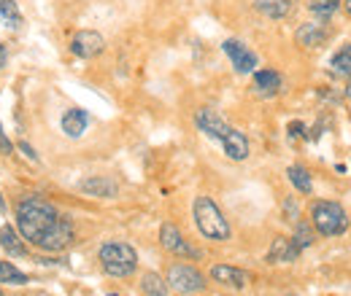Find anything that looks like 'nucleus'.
I'll list each match as a JSON object with an SVG mask.
<instances>
[{"mask_svg": "<svg viewBox=\"0 0 351 296\" xmlns=\"http://www.w3.org/2000/svg\"><path fill=\"white\" fill-rule=\"evenodd\" d=\"M60 127L62 132L68 135V137H82L89 127V113L84 108H71V111H65V116H62V122H60Z\"/></svg>", "mask_w": 351, "mask_h": 296, "instance_id": "obj_13", "label": "nucleus"}, {"mask_svg": "<svg viewBox=\"0 0 351 296\" xmlns=\"http://www.w3.org/2000/svg\"><path fill=\"white\" fill-rule=\"evenodd\" d=\"M327 38H330V33H327L324 22H306L298 30V43L306 46V49H316V46H322Z\"/></svg>", "mask_w": 351, "mask_h": 296, "instance_id": "obj_15", "label": "nucleus"}, {"mask_svg": "<svg viewBox=\"0 0 351 296\" xmlns=\"http://www.w3.org/2000/svg\"><path fill=\"white\" fill-rule=\"evenodd\" d=\"M0 208H3V197H0Z\"/></svg>", "mask_w": 351, "mask_h": 296, "instance_id": "obj_33", "label": "nucleus"}, {"mask_svg": "<svg viewBox=\"0 0 351 296\" xmlns=\"http://www.w3.org/2000/svg\"><path fill=\"white\" fill-rule=\"evenodd\" d=\"M103 49H106V41H103V36L95 33V30H79V33L71 38V54L79 57V59H92V57H97Z\"/></svg>", "mask_w": 351, "mask_h": 296, "instance_id": "obj_7", "label": "nucleus"}, {"mask_svg": "<svg viewBox=\"0 0 351 296\" xmlns=\"http://www.w3.org/2000/svg\"><path fill=\"white\" fill-rule=\"evenodd\" d=\"M19 151H22V154H25L27 159H33V162H38V154H36V151H33V148H30L27 143H19Z\"/></svg>", "mask_w": 351, "mask_h": 296, "instance_id": "obj_29", "label": "nucleus"}, {"mask_svg": "<svg viewBox=\"0 0 351 296\" xmlns=\"http://www.w3.org/2000/svg\"><path fill=\"white\" fill-rule=\"evenodd\" d=\"M303 254L292 240H287V237H276L273 240V245H270V251H267V264H278V261H295L298 256Z\"/></svg>", "mask_w": 351, "mask_h": 296, "instance_id": "obj_16", "label": "nucleus"}, {"mask_svg": "<svg viewBox=\"0 0 351 296\" xmlns=\"http://www.w3.org/2000/svg\"><path fill=\"white\" fill-rule=\"evenodd\" d=\"M257 8L267 14L270 19H284L292 11V0H260Z\"/></svg>", "mask_w": 351, "mask_h": 296, "instance_id": "obj_21", "label": "nucleus"}, {"mask_svg": "<svg viewBox=\"0 0 351 296\" xmlns=\"http://www.w3.org/2000/svg\"><path fill=\"white\" fill-rule=\"evenodd\" d=\"M0 16H3V22L8 27H19L22 25V14H19L14 0H0Z\"/></svg>", "mask_w": 351, "mask_h": 296, "instance_id": "obj_24", "label": "nucleus"}, {"mask_svg": "<svg viewBox=\"0 0 351 296\" xmlns=\"http://www.w3.org/2000/svg\"><path fill=\"white\" fill-rule=\"evenodd\" d=\"M313 229L308 226L306 221H298V229H295V237H292V243L300 248V251H306V248H311L313 245Z\"/></svg>", "mask_w": 351, "mask_h": 296, "instance_id": "obj_25", "label": "nucleus"}, {"mask_svg": "<svg viewBox=\"0 0 351 296\" xmlns=\"http://www.w3.org/2000/svg\"><path fill=\"white\" fill-rule=\"evenodd\" d=\"M284 213H287V221H298V215H300V208L295 205V200H292V197L284 202Z\"/></svg>", "mask_w": 351, "mask_h": 296, "instance_id": "obj_26", "label": "nucleus"}, {"mask_svg": "<svg viewBox=\"0 0 351 296\" xmlns=\"http://www.w3.org/2000/svg\"><path fill=\"white\" fill-rule=\"evenodd\" d=\"M341 5H343V0H311V3H308L311 14L319 16V22H327Z\"/></svg>", "mask_w": 351, "mask_h": 296, "instance_id": "obj_22", "label": "nucleus"}, {"mask_svg": "<svg viewBox=\"0 0 351 296\" xmlns=\"http://www.w3.org/2000/svg\"><path fill=\"white\" fill-rule=\"evenodd\" d=\"M252 86H254V92H257L260 97H273V94L281 92L284 79H281L278 70L265 68V70H254V81H252Z\"/></svg>", "mask_w": 351, "mask_h": 296, "instance_id": "obj_11", "label": "nucleus"}, {"mask_svg": "<svg viewBox=\"0 0 351 296\" xmlns=\"http://www.w3.org/2000/svg\"><path fill=\"white\" fill-rule=\"evenodd\" d=\"M0 245H3V251L8 256H25L27 254V248H25V243H22V237L16 234V229L14 226H0Z\"/></svg>", "mask_w": 351, "mask_h": 296, "instance_id": "obj_17", "label": "nucleus"}, {"mask_svg": "<svg viewBox=\"0 0 351 296\" xmlns=\"http://www.w3.org/2000/svg\"><path fill=\"white\" fill-rule=\"evenodd\" d=\"M219 143L224 148V154H227V159H232V162H243L249 157V140H246V135L241 129L230 127Z\"/></svg>", "mask_w": 351, "mask_h": 296, "instance_id": "obj_10", "label": "nucleus"}, {"mask_svg": "<svg viewBox=\"0 0 351 296\" xmlns=\"http://www.w3.org/2000/svg\"><path fill=\"white\" fill-rule=\"evenodd\" d=\"M284 296H295V294H284Z\"/></svg>", "mask_w": 351, "mask_h": 296, "instance_id": "obj_34", "label": "nucleus"}, {"mask_svg": "<svg viewBox=\"0 0 351 296\" xmlns=\"http://www.w3.org/2000/svg\"><path fill=\"white\" fill-rule=\"evenodd\" d=\"M14 151V146H11V140H8V135L3 132V124H0V157H8Z\"/></svg>", "mask_w": 351, "mask_h": 296, "instance_id": "obj_27", "label": "nucleus"}, {"mask_svg": "<svg viewBox=\"0 0 351 296\" xmlns=\"http://www.w3.org/2000/svg\"><path fill=\"white\" fill-rule=\"evenodd\" d=\"M97 258H100L103 272L111 278H130L138 269V254L128 243H106L97 251Z\"/></svg>", "mask_w": 351, "mask_h": 296, "instance_id": "obj_4", "label": "nucleus"}, {"mask_svg": "<svg viewBox=\"0 0 351 296\" xmlns=\"http://www.w3.org/2000/svg\"><path fill=\"white\" fill-rule=\"evenodd\" d=\"M211 278L219 283V286H227V288H243L249 283V275L238 267H230V264H217L211 269Z\"/></svg>", "mask_w": 351, "mask_h": 296, "instance_id": "obj_12", "label": "nucleus"}, {"mask_svg": "<svg viewBox=\"0 0 351 296\" xmlns=\"http://www.w3.org/2000/svg\"><path fill=\"white\" fill-rule=\"evenodd\" d=\"M79 189L89 194V197H103V200H111V197H117V183L111 180V178H103V175H92L87 180H82L79 183Z\"/></svg>", "mask_w": 351, "mask_h": 296, "instance_id": "obj_14", "label": "nucleus"}, {"mask_svg": "<svg viewBox=\"0 0 351 296\" xmlns=\"http://www.w3.org/2000/svg\"><path fill=\"white\" fill-rule=\"evenodd\" d=\"M287 175H289V183L300 191V194H311L313 191V180H311V172H308L303 165H292V167L287 170Z\"/></svg>", "mask_w": 351, "mask_h": 296, "instance_id": "obj_20", "label": "nucleus"}, {"mask_svg": "<svg viewBox=\"0 0 351 296\" xmlns=\"http://www.w3.org/2000/svg\"><path fill=\"white\" fill-rule=\"evenodd\" d=\"M311 226L322 237H338V234L349 232V215L343 211V205L330 202V200H319L311 205Z\"/></svg>", "mask_w": 351, "mask_h": 296, "instance_id": "obj_3", "label": "nucleus"}, {"mask_svg": "<svg viewBox=\"0 0 351 296\" xmlns=\"http://www.w3.org/2000/svg\"><path fill=\"white\" fill-rule=\"evenodd\" d=\"M5 59H8V54H5V46L0 43V70L5 68Z\"/></svg>", "mask_w": 351, "mask_h": 296, "instance_id": "obj_30", "label": "nucleus"}, {"mask_svg": "<svg viewBox=\"0 0 351 296\" xmlns=\"http://www.w3.org/2000/svg\"><path fill=\"white\" fill-rule=\"evenodd\" d=\"M192 213H195V224H197L203 237L217 240V243L230 240V234H232L230 221L224 218V213L217 208V202L211 197H197L195 205H192Z\"/></svg>", "mask_w": 351, "mask_h": 296, "instance_id": "obj_2", "label": "nucleus"}, {"mask_svg": "<svg viewBox=\"0 0 351 296\" xmlns=\"http://www.w3.org/2000/svg\"><path fill=\"white\" fill-rule=\"evenodd\" d=\"M195 122H197V129H200L203 135H208V137H214V140H221V137L227 135V129H230V124L221 119L217 111H211V108L197 111Z\"/></svg>", "mask_w": 351, "mask_h": 296, "instance_id": "obj_9", "label": "nucleus"}, {"mask_svg": "<svg viewBox=\"0 0 351 296\" xmlns=\"http://www.w3.org/2000/svg\"><path fill=\"white\" fill-rule=\"evenodd\" d=\"M0 283H8V286H25V283H27V275L19 272L14 264L0 261Z\"/></svg>", "mask_w": 351, "mask_h": 296, "instance_id": "obj_23", "label": "nucleus"}, {"mask_svg": "<svg viewBox=\"0 0 351 296\" xmlns=\"http://www.w3.org/2000/svg\"><path fill=\"white\" fill-rule=\"evenodd\" d=\"M330 68H332V73H335V76H341V79H351V43H346L341 51H335V54H332Z\"/></svg>", "mask_w": 351, "mask_h": 296, "instance_id": "obj_19", "label": "nucleus"}, {"mask_svg": "<svg viewBox=\"0 0 351 296\" xmlns=\"http://www.w3.org/2000/svg\"><path fill=\"white\" fill-rule=\"evenodd\" d=\"M343 11H346V14L351 16V0H343Z\"/></svg>", "mask_w": 351, "mask_h": 296, "instance_id": "obj_31", "label": "nucleus"}, {"mask_svg": "<svg viewBox=\"0 0 351 296\" xmlns=\"http://www.w3.org/2000/svg\"><path fill=\"white\" fill-rule=\"evenodd\" d=\"M0 296H3V291H0Z\"/></svg>", "mask_w": 351, "mask_h": 296, "instance_id": "obj_35", "label": "nucleus"}, {"mask_svg": "<svg viewBox=\"0 0 351 296\" xmlns=\"http://www.w3.org/2000/svg\"><path fill=\"white\" fill-rule=\"evenodd\" d=\"M346 97L351 100V79H349V84H346Z\"/></svg>", "mask_w": 351, "mask_h": 296, "instance_id": "obj_32", "label": "nucleus"}, {"mask_svg": "<svg viewBox=\"0 0 351 296\" xmlns=\"http://www.w3.org/2000/svg\"><path fill=\"white\" fill-rule=\"evenodd\" d=\"M221 49H224V54L230 57V62H232V68L238 70V73H254V68H257V54L246 46V43L235 41V38H230V41L221 43Z\"/></svg>", "mask_w": 351, "mask_h": 296, "instance_id": "obj_6", "label": "nucleus"}, {"mask_svg": "<svg viewBox=\"0 0 351 296\" xmlns=\"http://www.w3.org/2000/svg\"><path fill=\"white\" fill-rule=\"evenodd\" d=\"M16 229L22 240L49 254H60L73 243V224L41 197H25L16 205Z\"/></svg>", "mask_w": 351, "mask_h": 296, "instance_id": "obj_1", "label": "nucleus"}, {"mask_svg": "<svg viewBox=\"0 0 351 296\" xmlns=\"http://www.w3.org/2000/svg\"><path fill=\"white\" fill-rule=\"evenodd\" d=\"M306 135V124L303 122H292L289 124V137H303Z\"/></svg>", "mask_w": 351, "mask_h": 296, "instance_id": "obj_28", "label": "nucleus"}, {"mask_svg": "<svg viewBox=\"0 0 351 296\" xmlns=\"http://www.w3.org/2000/svg\"><path fill=\"white\" fill-rule=\"evenodd\" d=\"M168 288H173L176 294H197L206 288V278L200 269L189 267V264H173L168 269Z\"/></svg>", "mask_w": 351, "mask_h": 296, "instance_id": "obj_5", "label": "nucleus"}, {"mask_svg": "<svg viewBox=\"0 0 351 296\" xmlns=\"http://www.w3.org/2000/svg\"><path fill=\"white\" fill-rule=\"evenodd\" d=\"M141 291L146 296H168V280L160 278L157 272H146L141 278Z\"/></svg>", "mask_w": 351, "mask_h": 296, "instance_id": "obj_18", "label": "nucleus"}, {"mask_svg": "<svg viewBox=\"0 0 351 296\" xmlns=\"http://www.w3.org/2000/svg\"><path fill=\"white\" fill-rule=\"evenodd\" d=\"M160 243H162L165 251H171V254H176V256L200 258V251H195V248L181 237V232L176 229L173 224H162V229H160Z\"/></svg>", "mask_w": 351, "mask_h": 296, "instance_id": "obj_8", "label": "nucleus"}]
</instances>
